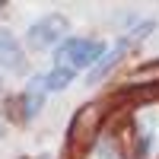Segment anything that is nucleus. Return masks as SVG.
Masks as SVG:
<instances>
[{"label":"nucleus","instance_id":"nucleus-1","mask_svg":"<svg viewBox=\"0 0 159 159\" xmlns=\"http://www.w3.org/2000/svg\"><path fill=\"white\" fill-rule=\"evenodd\" d=\"M105 48L99 38H76V35H67L64 42L57 45L54 51V67H67V70H92L99 64V57L105 54Z\"/></svg>","mask_w":159,"mask_h":159},{"label":"nucleus","instance_id":"nucleus-2","mask_svg":"<svg viewBox=\"0 0 159 159\" xmlns=\"http://www.w3.org/2000/svg\"><path fill=\"white\" fill-rule=\"evenodd\" d=\"M67 29H70L67 16H61V13H48V16H42L38 22L29 25V35H25V42H29L35 51L57 48L64 38H67Z\"/></svg>","mask_w":159,"mask_h":159},{"label":"nucleus","instance_id":"nucleus-3","mask_svg":"<svg viewBox=\"0 0 159 159\" xmlns=\"http://www.w3.org/2000/svg\"><path fill=\"white\" fill-rule=\"evenodd\" d=\"M45 96H48V83H45V76H32L29 83H25L22 89V96H19V115H22V121H32V118L45 108Z\"/></svg>","mask_w":159,"mask_h":159},{"label":"nucleus","instance_id":"nucleus-4","mask_svg":"<svg viewBox=\"0 0 159 159\" xmlns=\"http://www.w3.org/2000/svg\"><path fill=\"white\" fill-rule=\"evenodd\" d=\"M0 67L10 73H22L25 70V51L19 45V38L10 29H0Z\"/></svg>","mask_w":159,"mask_h":159},{"label":"nucleus","instance_id":"nucleus-5","mask_svg":"<svg viewBox=\"0 0 159 159\" xmlns=\"http://www.w3.org/2000/svg\"><path fill=\"white\" fill-rule=\"evenodd\" d=\"M127 48H130V38H118V42H115V45H111V48H108V51H105V54L99 57V64L89 70V83H99V80H102V76L108 73L118 61L127 54Z\"/></svg>","mask_w":159,"mask_h":159},{"label":"nucleus","instance_id":"nucleus-6","mask_svg":"<svg viewBox=\"0 0 159 159\" xmlns=\"http://www.w3.org/2000/svg\"><path fill=\"white\" fill-rule=\"evenodd\" d=\"M73 70H67V67H54L48 76H45V83H48V92H57V89H67L70 83H73Z\"/></svg>","mask_w":159,"mask_h":159},{"label":"nucleus","instance_id":"nucleus-7","mask_svg":"<svg viewBox=\"0 0 159 159\" xmlns=\"http://www.w3.org/2000/svg\"><path fill=\"white\" fill-rule=\"evenodd\" d=\"M0 92H3V80H0Z\"/></svg>","mask_w":159,"mask_h":159},{"label":"nucleus","instance_id":"nucleus-8","mask_svg":"<svg viewBox=\"0 0 159 159\" xmlns=\"http://www.w3.org/2000/svg\"><path fill=\"white\" fill-rule=\"evenodd\" d=\"M0 137H3V124H0Z\"/></svg>","mask_w":159,"mask_h":159}]
</instances>
